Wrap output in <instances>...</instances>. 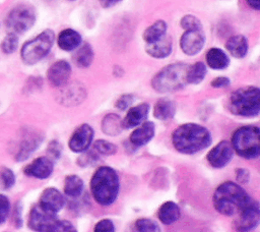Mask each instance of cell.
I'll use <instances>...</instances> for the list:
<instances>
[{
    "instance_id": "cell-1",
    "label": "cell",
    "mask_w": 260,
    "mask_h": 232,
    "mask_svg": "<svg viewBox=\"0 0 260 232\" xmlns=\"http://www.w3.org/2000/svg\"><path fill=\"white\" fill-rule=\"evenodd\" d=\"M172 143L176 151L181 154H196L212 142L209 130L197 123H184L175 128L172 133Z\"/></svg>"
},
{
    "instance_id": "cell-2",
    "label": "cell",
    "mask_w": 260,
    "mask_h": 232,
    "mask_svg": "<svg viewBox=\"0 0 260 232\" xmlns=\"http://www.w3.org/2000/svg\"><path fill=\"white\" fill-rule=\"evenodd\" d=\"M90 192L99 205H113L120 191V178L116 170L110 166H100L91 176Z\"/></svg>"
},
{
    "instance_id": "cell-3",
    "label": "cell",
    "mask_w": 260,
    "mask_h": 232,
    "mask_svg": "<svg viewBox=\"0 0 260 232\" xmlns=\"http://www.w3.org/2000/svg\"><path fill=\"white\" fill-rule=\"evenodd\" d=\"M251 199V196L241 184L234 181H224L219 184L212 196L213 207L223 216H234Z\"/></svg>"
},
{
    "instance_id": "cell-4",
    "label": "cell",
    "mask_w": 260,
    "mask_h": 232,
    "mask_svg": "<svg viewBox=\"0 0 260 232\" xmlns=\"http://www.w3.org/2000/svg\"><path fill=\"white\" fill-rule=\"evenodd\" d=\"M188 64L175 62L159 69L151 78V88L159 94L180 91L187 84L186 72Z\"/></svg>"
},
{
    "instance_id": "cell-5",
    "label": "cell",
    "mask_w": 260,
    "mask_h": 232,
    "mask_svg": "<svg viewBox=\"0 0 260 232\" xmlns=\"http://www.w3.org/2000/svg\"><path fill=\"white\" fill-rule=\"evenodd\" d=\"M229 110L240 117H255L260 112V90L257 86L239 88L228 100Z\"/></svg>"
},
{
    "instance_id": "cell-6",
    "label": "cell",
    "mask_w": 260,
    "mask_h": 232,
    "mask_svg": "<svg viewBox=\"0 0 260 232\" xmlns=\"http://www.w3.org/2000/svg\"><path fill=\"white\" fill-rule=\"evenodd\" d=\"M236 154L244 159L254 160L260 155V129L256 125H244L237 128L231 139Z\"/></svg>"
},
{
    "instance_id": "cell-7",
    "label": "cell",
    "mask_w": 260,
    "mask_h": 232,
    "mask_svg": "<svg viewBox=\"0 0 260 232\" xmlns=\"http://www.w3.org/2000/svg\"><path fill=\"white\" fill-rule=\"evenodd\" d=\"M28 227L40 232H72L76 231L74 225L67 220H60L57 213L45 210L40 205L35 206L28 218Z\"/></svg>"
},
{
    "instance_id": "cell-8",
    "label": "cell",
    "mask_w": 260,
    "mask_h": 232,
    "mask_svg": "<svg viewBox=\"0 0 260 232\" xmlns=\"http://www.w3.org/2000/svg\"><path fill=\"white\" fill-rule=\"evenodd\" d=\"M55 41L52 30H45L36 38L27 41L21 48V59L27 65H34L45 58L51 51Z\"/></svg>"
},
{
    "instance_id": "cell-9",
    "label": "cell",
    "mask_w": 260,
    "mask_h": 232,
    "mask_svg": "<svg viewBox=\"0 0 260 232\" xmlns=\"http://www.w3.org/2000/svg\"><path fill=\"white\" fill-rule=\"evenodd\" d=\"M36 21L34 8L26 4L17 5L8 13L6 18L7 27L13 33H24L29 30Z\"/></svg>"
},
{
    "instance_id": "cell-10",
    "label": "cell",
    "mask_w": 260,
    "mask_h": 232,
    "mask_svg": "<svg viewBox=\"0 0 260 232\" xmlns=\"http://www.w3.org/2000/svg\"><path fill=\"white\" fill-rule=\"evenodd\" d=\"M239 218L235 221L234 228L238 231H251L255 229L260 222L259 202L251 199L239 211Z\"/></svg>"
},
{
    "instance_id": "cell-11",
    "label": "cell",
    "mask_w": 260,
    "mask_h": 232,
    "mask_svg": "<svg viewBox=\"0 0 260 232\" xmlns=\"http://www.w3.org/2000/svg\"><path fill=\"white\" fill-rule=\"evenodd\" d=\"M94 136L93 128L87 124L83 123L76 127V129L70 135L68 140V147L73 153H82L89 149L92 143Z\"/></svg>"
},
{
    "instance_id": "cell-12",
    "label": "cell",
    "mask_w": 260,
    "mask_h": 232,
    "mask_svg": "<svg viewBox=\"0 0 260 232\" xmlns=\"http://www.w3.org/2000/svg\"><path fill=\"white\" fill-rule=\"evenodd\" d=\"M234 154L235 152L231 142L228 140H221L207 153L206 160L211 167L221 169L230 164Z\"/></svg>"
},
{
    "instance_id": "cell-13",
    "label": "cell",
    "mask_w": 260,
    "mask_h": 232,
    "mask_svg": "<svg viewBox=\"0 0 260 232\" xmlns=\"http://www.w3.org/2000/svg\"><path fill=\"white\" fill-rule=\"evenodd\" d=\"M205 45V35L203 30L185 31L180 39V47L183 53L188 56L198 54Z\"/></svg>"
},
{
    "instance_id": "cell-14",
    "label": "cell",
    "mask_w": 260,
    "mask_h": 232,
    "mask_svg": "<svg viewBox=\"0 0 260 232\" xmlns=\"http://www.w3.org/2000/svg\"><path fill=\"white\" fill-rule=\"evenodd\" d=\"M71 76V65L66 60H58L54 62L47 71L49 82L55 88H62Z\"/></svg>"
},
{
    "instance_id": "cell-15",
    "label": "cell",
    "mask_w": 260,
    "mask_h": 232,
    "mask_svg": "<svg viewBox=\"0 0 260 232\" xmlns=\"http://www.w3.org/2000/svg\"><path fill=\"white\" fill-rule=\"evenodd\" d=\"M59 98L60 103L64 106H77L86 98V90L82 83L75 81L62 86Z\"/></svg>"
},
{
    "instance_id": "cell-16",
    "label": "cell",
    "mask_w": 260,
    "mask_h": 232,
    "mask_svg": "<svg viewBox=\"0 0 260 232\" xmlns=\"http://www.w3.org/2000/svg\"><path fill=\"white\" fill-rule=\"evenodd\" d=\"M54 171V163L49 157H39L23 169L25 175L37 178L47 179Z\"/></svg>"
},
{
    "instance_id": "cell-17",
    "label": "cell",
    "mask_w": 260,
    "mask_h": 232,
    "mask_svg": "<svg viewBox=\"0 0 260 232\" xmlns=\"http://www.w3.org/2000/svg\"><path fill=\"white\" fill-rule=\"evenodd\" d=\"M155 134V125L151 121H143L131 132L129 142L134 148H140L148 143Z\"/></svg>"
},
{
    "instance_id": "cell-18",
    "label": "cell",
    "mask_w": 260,
    "mask_h": 232,
    "mask_svg": "<svg viewBox=\"0 0 260 232\" xmlns=\"http://www.w3.org/2000/svg\"><path fill=\"white\" fill-rule=\"evenodd\" d=\"M149 112L148 103H140L128 108L125 117L122 119L123 129H129L138 126L146 120Z\"/></svg>"
},
{
    "instance_id": "cell-19",
    "label": "cell",
    "mask_w": 260,
    "mask_h": 232,
    "mask_svg": "<svg viewBox=\"0 0 260 232\" xmlns=\"http://www.w3.org/2000/svg\"><path fill=\"white\" fill-rule=\"evenodd\" d=\"M39 205L45 210L58 213L65 206V198L57 188L49 187L42 192Z\"/></svg>"
},
{
    "instance_id": "cell-20",
    "label": "cell",
    "mask_w": 260,
    "mask_h": 232,
    "mask_svg": "<svg viewBox=\"0 0 260 232\" xmlns=\"http://www.w3.org/2000/svg\"><path fill=\"white\" fill-rule=\"evenodd\" d=\"M44 136L38 131H29L27 132L19 147V151L16 156L17 161L26 160L42 143Z\"/></svg>"
},
{
    "instance_id": "cell-21",
    "label": "cell",
    "mask_w": 260,
    "mask_h": 232,
    "mask_svg": "<svg viewBox=\"0 0 260 232\" xmlns=\"http://www.w3.org/2000/svg\"><path fill=\"white\" fill-rule=\"evenodd\" d=\"M145 51L152 58H155V59L167 58L173 51L172 38L166 35L161 39L153 43L146 44Z\"/></svg>"
},
{
    "instance_id": "cell-22",
    "label": "cell",
    "mask_w": 260,
    "mask_h": 232,
    "mask_svg": "<svg viewBox=\"0 0 260 232\" xmlns=\"http://www.w3.org/2000/svg\"><path fill=\"white\" fill-rule=\"evenodd\" d=\"M82 42L81 35L73 28H65L60 32L57 38L58 46L63 51H73L77 49Z\"/></svg>"
},
{
    "instance_id": "cell-23",
    "label": "cell",
    "mask_w": 260,
    "mask_h": 232,
    "mask_svg": "<svg viewBox=\"0 0 260 232\" xmlns=\"http://www.w3.org/2000/svg\"><path fill=\"white\" fill-rule=\"evenodd\" d=\"M181 217V209L172 200L165 201L157 210V218L165 225H172Z\"/></svg>"
},
{
    "instance_id": "cell-24",
    "label": "cell",
    "mask_w": 260,
    "mask_h": 232,
    "mask_svg": "<svg viewBox=\"0 0 260 232\" xmlns=\"http://www.w3.org/2000/svg\"><path fill=\"white\" fill-rule=\"evenodd\" d=\"M248 40L243 35H234L225 43V49L235 58H244L248 53Z\"/></svg>"
},
{
    "instance_id": "cell-25",
    "label": "cell",
    "mask_w": 260,
    "mask_h": 232,
    "mask_svg": "<svg viewBox=\"0 0 260 232\" xmlns=\"http://www.w3.org/2000/svg\"><path fill=\"white\" fill-rule=\"evenodd\" d=\"M177 111L176 103L168 98H161L156 101L153 107V116L160 121L172 119Z\"/></svg>"
},
{
    "instance_id": "cell-26",
    "label": "cell",
    "mask_w": 260,
    "mask_h": 232,
    "mask_svg": "<svg viewBox=\"0 0 260 232\" xmlns=\"http://www.w3.org/2000/svg\"><path fill=\"white\" fill-rule=\"evenodd\" d=\"M205 60L207 65L215 70H221L230 65V58L228 54L216 47L210 48L205 54Z\"/></svg>"
},
{
    "instance_id": "cell-27",
    "label": "cell",
    "mask_w": 260,
    "mask_h": 232,
    "mask_svg": "<svg viewBox=\"0 0 260 232\" xmlns=\"http://www.w3.org/2000/svg\"><path fill=\"white\" fill-rule=\"evenodd\" d=\"M102 131L109 136H116L123 130L122 119L118 114L109 113L104 116L101 122Z\"/></svg>"
},
{
    "instance_id": "cell-28",
    "label": "cell",
    "mask_w": 260,
    "mask_h": 232,
    "mask_svg": "<svg viewBox=\"0 0 260 232\" xmlns=\"http://www.w3.org/2000/svg\"><path fill=\"white\" fill-rule=\"evenodd\" d=\"M167 22L162 19L155 20L153 23H151L148 27H146L143 32V40L146 44L153 43L159 39H161L164 36L167 35Z\"/></svg>"
},
{
    "instance_id": "cell-29",
    "label": "cell",
    "mask_w": 260,
    "mask_h": 232,
    "mask_svg": "<svg viewBox=\"0 0 260 232\" xmlns=\"http://www.w3.org/2000/svg\"><path fill=\"white\" fill-rule=\"evenodd\" d=\"M93 58H94V53H93L92 47L88 43H84L83 45H80L77 48L73 56V61L77 67L86 68L91 65Z\"/></svg>"
},
{
    "instance_id": "cell-30",
    "label": "cell",
    "mask_w": 260,
    "mask_h": 232,
    "mask_svg": "<svg viewBox=\"0 0 260 232\" xmlns=\"http://www.w3.org/2000/svg\"><path fill=\"white\" fill-rule=\"evenodd\" d=\"M83 180L76 174H70L64 179V194L71 198H77L83 191Z\"/></svg>"
},
{
    "instance_id": "cell-31",
    "label": "cell",
    "mask_w": 260,
    "mask_h": 232,
    "mask_svg": "<svg viewBox=\"0 0 260 232\" xmlns=\"http://www.w3.org/2000/svg\"><path fill=\"white\" fill-rule=\"evenodd\" d=\"M206 73V65L201 61H197L191 65H188L186 72V81L190 84H198L205 78Z\"/></svg>"
},
{
    "instance_id": "cell-32",
    "label": "cell",
    "mask_w": 260,
    "mask_h": 232,
    "mask_svg": "<svg viewBox=\"0 0 260 232\" xmlns=\"http://www.w3.org/2000/svg\"><path fill=\"white\" fill-rule=\"evenodd\" d=\"M100 161V155L92 149L90 151L86 150L78 156L76 159V164L81 168H88L96 165Z\"/></svg>"
},
{
    "instance_id": "cell-33",
    "label": "cell",
    "mask_w": 260,
    "mask_h": 232,
    "mask_svg": "<svg viewBox=\"0 0 260 232\" xmlns=\"http://www.w3.org/2000/svg\"><path fill=\"white\" fill-rule=\"evenodd\" d=\"M93 150L100 156H112L117 153L118 148L115 143L107 139H98L93 142Z\"/></svg>"
},
{
    "instance_id": "cell-34",
    "label": "cell",
    "mask_w": 260,
    "mask_h": 232,
    "mask_svg": "<svg viewBox=\"0 0 260 232\" xmlns=\"http://www.w3.org/2000/svg\"><path fill=\"white\" fill-rule=\"evenodd\" d=\"M134 229L138 232H158V224L149 218H139L134 223Z\"/></svg>"
},
{
    "instance_id": "cell-35",
    "label": "cell",
    "mask_w": 260,
    "mask_h": 232,
    "mask_svg": "<svg viewBox=\"0 0 260 232\" xmlns=\"http://www.w3.org/2000/svg\"><path fill=\"white\" fill-rule=\"evenodd\" d=\"M181 26L185 31H190V30H202V23L201 21L192 14H186L184 15L181 20H180Z\"/></svg>"
},
{
    "instance_id": "cell-36",
    "label": "cell",
    "mask_w": 260,
    "mask_h": 232,
    "mask_svg": "<svg viewBox=\"0 0 260 232\" xmlns=\"http://www.w3.org/2000/svg\"><path fill=\"white\" fill-rule=\"evenodd\" d=\"M17 46H18V38L17 36L14 34V33H10L8 34L2 44H1V48H2V51L6 54H10V53H13L16 49H17Z\"/></svg>"
},
{
    "instance_id": "cell-37",
    "label": "cell",
    "mask_w": 260,
    "mask_h": 232,
    "mask_svg": "<svg viewBox=\"0 0 260 232\" xmlns=\"http://www.w3.org/2000/svg\"><path fill=\"white\" fill-rule=\"evenodd\" d=\"M62 150H63L62 144L58 140L53 139L48 144L47 153L51 160H58L62 155Z\"/></svg>"
},
{
    "instance_id": "cell-38",
    "label": "cell",
    "mask_w": 260,
    "mask_h": 232,
    "mask_svg": "<svg viewBox=\"0 0 260 232\" xmlns=\"http://www.w3.org/2000/svg\"><path fill=\"white\" fill-rule=\"evenodd\" d=\"M134 97L131 94H123L121 95L115 102V107L120 111H125L131 107L133 104Z\"/></svg>"
},
{
    "instance_id": "cell-39",
    "label": "cell",
    "mask_w": 260,
    "mask_h": 232,
    "mask_svg": "<svg viewBox=\"0 0 260 232\" xmlns=\"http://www.w3.org/2000/svg\"><path fill=\"white\" fill-rule=\"evenodd\" d=\"M3 187L6 189L11 188L15 183V175L9 168H3L0 174Z\"/></svg>"
},
{
    "instance_id": "cell-40",
    "label": "cell",
    "mask_w": 260,
    "mask_h": 232,
    "mask_svg": "<svg viewBox=\"0 0 260 232\" xmlns=\"http://www.w3.org/2000/svg\"><path fill=\"white\" fill-rule=\"evenodd\" d=\"M116 230L115 224L111 219L100 220L93 228L94 232H114Z\"/></svg>"
},
{
    "instance_id": "cell-41",
    "label": "cell",
    "mask_w": 260,
    "mask_h": 232,
    "mask_svg": "<svg viewBox=\"0 0 260 232\" xmlns=\"http://www.w3.org/2000/svg\"><path fill=\"white\" fill-rule=\"evenodd\" d=\"M10 202L7 196L0 193V224L4 223L9 215Z\"/></svg>"
},
{
    "instance_id": "cell-42",
    "label": "cell",
    "mask_w": 260,
    "mask_h": 232,
    "mask_svg": "<svg viewBox=\"0 0 260 232\" xmlns=\"http://www.w3.org/2000/svg\"><path fill=\"white\" fill-rule=\"evenodd\" d=\"M236 179L239 184H246L250 180V172L246 168H238L235 171Z\"/></svg>"
},
{
    "instance_id": "cell-43",
    "label": "cell",
    "mask_w": 260,
    "mask_h": 232,
    "mask_svg": "<svg viewBox=\"0 0 260 232\" xmlns=\"http://www.w3.org/2000/svg\"><path fill=\"white\" fill-rule=\"evenodd\" d=\"M210 84L214 89H222V88H228L231 84V80L226 76H217L212 79Z\"/></svg>"
},
{
    "instance_id": "cell-44",
    "label": "cell",
    "mask_w": 260,
    "mask_h": 232,
    "mask_svg": "<svg viewBox=\"0 0 260 232\" xmlns=\"http://www.w3.org/2000/svg\"><path fill=\"white\" fill-rule=\"evenodd\" d=\"M100 4L104 7V8H110L116 4H118L119 2H121L122 0H99Z\"/></svg>"
},
{
    "instance_id": "cell-45",
    "label": "cell",
    "mask_w": 260,
    "mask_h": 232,
    "mask_svg": "<svg viewBox=\"0 0 260 232\" xmlns=\"http://www.w3.org/2000/svg\"><path fill=\"white\" fill-rule=\"evenodd\" d=\"M247 1V4L255 9V10H259L260 9V0H246Z\"/></svg>"
}]
</instances>
